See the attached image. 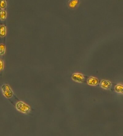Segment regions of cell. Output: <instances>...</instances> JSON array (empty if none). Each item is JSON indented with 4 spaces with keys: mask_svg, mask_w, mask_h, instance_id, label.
Masks as SVG:
<instances>
[{
    "mask_svg": "<svg viewBox=\"0 0 123 136\" xmlns=\"http://www.w3.org/2000/svg\"><path fill=\"white\" fill-rule=\"evenodd\" d=\"M16 107L18 110L23 113H27L30 110L29 106L22 101L18 102L16 104Z\"/></svg>",
    "mask_w": 123,
    "mask_h": 136,
    "instance_id": "1",
    "label": "cell"
},
{
    "mask_svg": "<svg viewBox=\"0 0 123 136\" xmlns=\"http://www.w3.org/2000/svg\"><path fill=\"white\" fill-rule=\"evenodd\" d=\"M3 94L6 97L10 98L13 96V92L9 85L4 84L1 87Z\"/></svg>",
    "mask_w": 123,
    "mask_h": 136,
    "instance_id": "2",
    "label": "cell"
},
{
    "mask_svg": "<svg viewBox=\"0 0 123 136\" xmlns=\"http://www.w3.org/2000/svg\"><path fill=\"white\" fill-rule=\"evenodd\" d=\"M72 78L75 81L80 83L83 82L84 80L83 75L78 73L73 74L72 76Z\"/></svg>",
    "mask_w": 123,
    "mask_h": 136,
    "instance_id": "3",
    "label": "cell"
},
{
    "mask_svg": "<svg viewBox=\"0 0 123 136\" xmlns=\"http://www.w3.org/2000/svg\"><path fill=\"white\" fill-rule=\"evenodd\" d=\"M100 86L103 89H108L112 86V83L108 80H103L101 81L100 83Z\"/></svg>",
    "mask_w": 123,
    "mask_h": 136,
    "instance_id": "4",
    "label": "cell"
},
{
    "mask_svg": "<svg viewBox=\"0 0 123 136\" xmlns=\"http://www.w3.org/2000/svg\"><path fill=\"white\" fill-rule=\"evenodd\" d=\"M80 1L78 0H71L68 1V6L69 8L72 9L76 8L79 5Z\"/></svg>",
    "mask_w": 123,
    "mask_h": 136,
    "instance_id": "5",
    "label": "cell"
},
{
    "mask_svg": "<svg viewBox=\"0 0 123 136\" xmlns=\"http://www.w3.org/2000/svg\"><path fill=\"white\" fill-rule=\"evenodd\" d=\"M88 84L91 86H96L98 84V79L93 77H91L88 78L87 80Z\"/></svg>",
    "mask_w": 123,
    "mask_h": 136,
    "instance_id": "6",
    "label": "cell"
},
{
    "mask_svg": "<svg viewBox=\"0 0 123 136\" xmlns=\"http://www.w3.org/2000/svg\"><path fill=\"white\" fill-rule=\"evenodd\" d=\"M6 33V32L5 26L4 25L0 26V36L2 37L5 36Z\"/></svg>",
    "mask_w": 123,
    "mask_h": 136,
    "instance_id": "7",
    "label": "cell"
},
{
    "mask_svg": "<svg viewBox=\"0 0 123 136\" xmlns=\"http://www.w3.org/2000/svg\"><path fill=\"white\" fill-rule=\"evenodd\" d=\"M123 87L122 85L118 84L116 85L115 87V90L116 92L119 93H123Z\"/></svg>",
    "mask_w": 123,
    "mask_h": 136,
    "instance_id": "8",
    "label": "cell"
},
{
    "mask_svg": "<svg viewBox=\"0 0 123 136\" xmlns=\"http://www.w3.org/2000/svg\"><path fill=\"white\" fill-rule=\"evenodd\" d=\"M6 16L7 13L5 10H1L0 11V19L1 20H5Z\"/></svg>",
    "mask_w": 123,
    "mask_h": 136,
    "instance_id": "9",
    "label": "cell"
},
{
    "mask_svg": "<svg viewBox=\"0 0 123 136\" xmlns=\"http://www.w3.org/2000/svg\"><path fill=\"white\" fill-rule=\"evenodd\" d=\"M5 51V46L3 44L0 45V55L4 54Z\"/></svg>",
    "mask_w": 123,
    "mask_h": 136,
    "instance_id": "10",
    "label": "cell"
},
{
    "mask_svg": "<svg viewBox=\"0 0 123 136\" xmlns=\"http://www.w3.org/2000/svg\"><path fill=\"white\" fill-rule=\"evenodd\" d=\"M7 3L5 1H0V7L4 9L6 7Z\"/></svg>",
    "mask_w": 123,
    "mask_h": 136,
    "instance_id": "11",
    "label": "cell"
},
{
    "mask_svg": "<svg viewBox=\"0 0 123 136\" xmlns=\"http://www.w3.org/2000/svg\"><path fill=\"white\" fill-rule=\"evenodd\" d=\"M4 64L3 61L2 59H0V71H2L4 69Z\"/></svg>",
    "mask_w": 123,
    "mask_h": 136,
    "instance_id": "12",
    "label": "cell"
}]
</instances>
